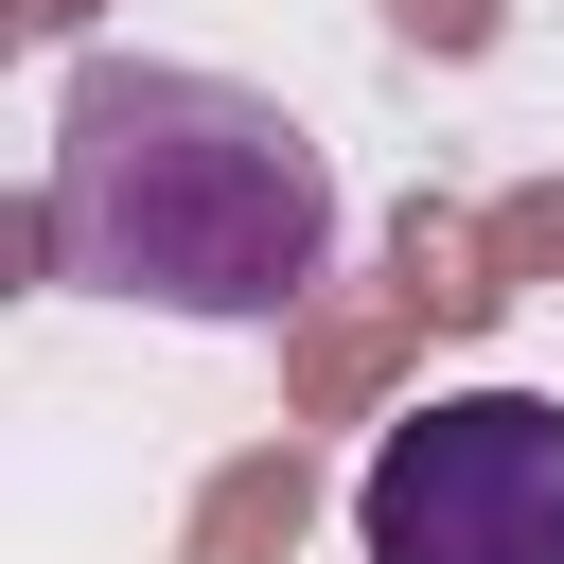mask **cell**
<instances>
[{"label": "cell", "mask_w": 564, "mask_h": 564, "mask_svg": "<svg viewBox=\"0 0 564 564\" xmlns=\"http://www.w3.org/2000/svg\"><path fill=\"white\" fill-rule=\"evenodd\" d=\"M370 564H564V405L546 388H441L352 476Z\"/></svg>", "instance_id": "cell-2"}, {"label": "cell", "mask_w": 564, "mask_h": 564, "mask_svg": "<svg viewBox=\"0 0 564 564\" xmlns=\"http://www.w3.org/2000/svg\"><path fill=\"white\" fill-rule=\"evenodd\" d=\"M35 264L194 335H264L282 300L335 282V159L282 88L176 70V53H88L53 88V176H35Z\"/></svg>", "instance_id": "cell-1"}]
</instances>
